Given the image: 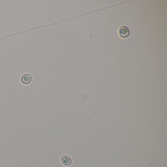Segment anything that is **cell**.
Returning <instances> with one entry per match:
<instances>
[{
	"label": "cell",
	"mask_w": 167,
	"mask_h": 167,
	"mask_svg": "<svg viewBox=\"0 0 167 167\" xmlns=\"http://www.w3.org/2000/svg\"><path fill=\"white\" fill-rule=\"evenodd\" d=\"M61 161L64 165L69 166L72 163V159L69 156L65 155L61 157Z\"/></svg>",
	"instance_id": "3"
},
{
	"label": "cell",
	"mask_w": 167,
	"mask_h": 167,
	"mask_svg": "<svg viewBox=\"0 0 167 167\" xmlns=\"http://www.w3.org/2000/svg\"><path fill=\"white\" fill-rule=\"evenodd\" d=\"M32 80V76L30 73H26L23 75L21 78V81L24 84H30Z\"/></svg>",
	"instance_id": "2"
},
{
	"label": "cell",
	"mask_w": 167,
	"mask_h": 167,
	"mask_svg": "<svg viewBox=\"0 0 167 167\" xmlns=\"http://www.w3.org/2000/svg\"><path fill=\"white\" fill-rule=\"evenodd\" d=\"M129 31L126 26H122L119 29V33L120 37L122 38H126L129 35Z\"/></svg>",
	"instance_id": "1"
}]
</instances>
